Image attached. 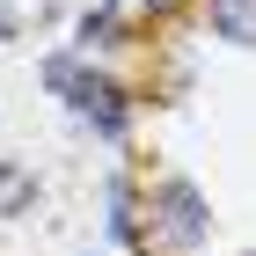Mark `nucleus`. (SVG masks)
Returning <instances> with one entry per match:
<instances>
[{
  "mask_svg": "<svg viewBox=\"0 0 256 256\" xmlns=\"http://www.w3.org/2000/svg\"><path fill=\"white\" fill-rule=\"evenodd\" d=\"M154 227L176 242V249H198V242H205V198H198L183 176L161 183V190H154Z\"/></svg>",
  "mask_w": 256,
  "mask_h": 256,
  "instance_id": "1",
  "label": "nucleus"
},
{
  "mask_svg": "<svg viewBox=\"0 0 256 256\" xmlns=\"http://www.w3.org/2000/svg\"><path fill=\"white\" fill-rule=\"evenodd\" d=\"M52 80H59V88H74V102H80V110H88V118L102 124V132H118V118H124V110H118V88H110V80H88V74H74L66 59H52Z\"/></svg>",
  "mask_w": 256,
  "mask_h": 256,
  "instance_id": "2",
  "label": "nucleus"
},
{
  "mask_svg": "<svg viewBox=\"0 0 256 256\" xmlns=\"http://www.w3.org/2000/svg\"><path fill=\"white\" fill-rule=\"evenodd\" d=\"M212 30L227 44H256V0H212Z\"/></svg>",
  "mask_w": 256,
  "mask_h": 256,
  "instance_id": "3",
  "label": "nucleus"
},
{
  "mask_svg": "<svg viewBox=\"0 0 256 256\" xmlns=\"http://www.w3.org/2000/svg\"><path fill=\"white\" fill-rule=\"evenodd\" d=\"M30 198H37V176L15 168V161H0V220H8V212H30Z\"/></svg>",
  "mask_w": 256,
  "mask_h": 256,
  "instance_id": "4",
  "label": "nucleus"
},
{
  "mask_svg": "<svg viewBox=\"0 0 256 256\" xmlns=\"http://www.w3.org/2000/svg\"><path fill=\"white\" fill-rule=\"evenodd\" d=\"M80 37H88V44H118V22H110V15H88V22H80Z\"/></svg>",
  "mask_w": 256,
  "mask_h": 256,
  "instance_id": "5",
  "label": "nucleus"
}]
</instances>
